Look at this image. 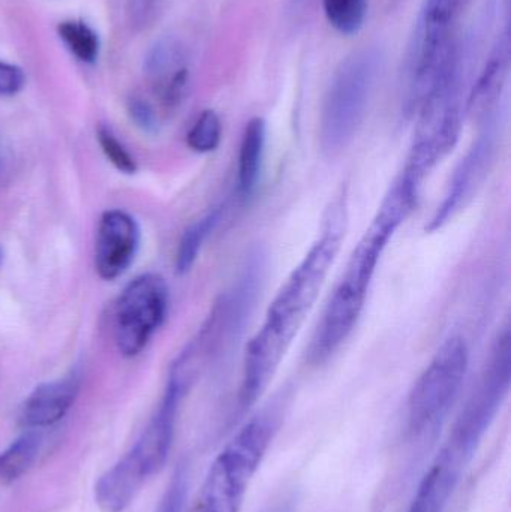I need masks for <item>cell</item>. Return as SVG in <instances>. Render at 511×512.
Wrapping results in <instances>:
<instances>
[{
	"label": "cell",
	"mask_w": 511,
	"mask_h": 512,
	"mask_svg": "<svg viewBox=\"0 0 511 512\" xmlns=\"http://www.w3.org/2000/svg\"><path fill=\"white\" fill-rule=\"evenodd\" d=\"M188 391V388L183 387L179 382L168 378L164 399L158 411L147 424L137 444L128 453L147 478L158 474L167 463L171 445H173L180 403Z\"/></svg>",
	"instance_id": "obj_9"
},
{
	"label": "cell",
	"mask_w": 511,
	"mask_h": 512,
	"mask_svg": "<svg viewBox=\"0 0 511 512\" xmlns=\"http://www.w3.org/2000/svg\"><path fill=\"white\" fill-rule=\"evenodd\" d=\"M222 140V123L216 111L204 110L186 135L188 147L197 153H212Z\"/></svg>",
	"instance_id": "obj_22"
},
{
	"label": "cell",
	"mask_w": 511,
	"mask_h": 512,
	"mask_svg": "<svg viewBox=\"0 0 511 512\" xmlns=\"http://www.w3.org/2000/svg\"><path fill=\"white\" fill-rule=\"evenodd\" d=\"M495 158V137L491 131L480 135L462 158L447 185L443 201L438 204L426 231L435 233L446 227L468 206L491 171Z\"/></svg>",
	"instance_id": "obj_8"
},
{
	"label": "cell",
	"mask_w": 511,
	"mask_h": 512,
	"mask_svg": "<svg viewBox=\"0 0 511 512\" xmlns=\"http://www.w3.org/2000/svg\"><path fill=\"white\" fill-rule=\"evenodd\" d=\"M186 492H188V475H186L185 469L179 468L156 512H182Z\"/></svg>",
	"instance_id": "obj_24"
},
{
	"label": "cell",
	"mask_w": 511,
	"mask_h": 512,
	"mask_svg": "<svg viewBox=\"0 0 511 512\" xmlns=\"http://www.w3.org/2000/svg\"><path fill=\"white\" fill-rule=\"evenodd\" d=\"M0 259H2V251H0Z\"/></svg>",
	"instance_id": "obj_28"
},
{
	"label": "cell",
	"mask_w": 511,
	"mask_h": 512,
	"mask_svg": "<svg viewBox=\"0 0 511 512\" xmlns=\"http://www.w3.org/2000/svg\"><path fill=\"white\" fill-rule=\"evenodd\" d=\"M60 39L69 51L83 63H95L99 56V36L84 21H63L57 27Z\"/></svg>",
	"instance_id": "obj_20"
},
{
	"label": "cell",
	"mask_w": 511,
	"mask_h": 512,
	"mask_svg": "<svg viewBox=\"0 0 511 512\" xmlns=\"http://www.w3.org/2000/svg\"><path fill=\"white\" fill-rule=\"evenodd\" d=\"M323 8L330 26L342 35L351 36L365 23L368 0H323Z\"/></svg>",
	"instance_id": "obj_21"
},
{
	"label": "cell",
	"mask_w": 511,
	"mask_h": 512,
	"mask_svg": "<svg viewBox=\"0 0 511 512\" xmlns=\"http://www.w3.org/2000/svg\"><path fill=\"white\" fill-rule=\"evenodd\" d=\"M80 385L77 370H72L65 378L39 385L21 408V424L27 430H36L59 423L74 405Z\"/></svg>",
	"instance_id": "obj_12"
},
{
	"label": "cell",
	"mask_w": 511,
	"mask_h": 512,
	"mask_svg": "<svg viewBox=\"0 0 511 512\" xmlns=\"http://www.w3.org/2000/svg\"><path fill=\"white\" fill-rule=\"evenodd\" d=\"M41 436L35 430L23 433L0 453V484L9 486L20 480L38 459Z\"/></svg>",
	"instance_id": "obj_17"
},
{
	"label": "cell",
	"mask_w": 511,
	"mask_h": 512,
	"mask_svg": "<svg viewBox=\"0 0 511 512\" xmlns=\"http://www.w3.org/2000/svg\"><path fill=\"white\" fill-rule=\"evenodd\" d=\"M267 126L264 119L254 117L246 123L240 141L237 183L243 197L254 194L263 173L264 153H266Z\"/></svg>",
	"instance_id": "obj_16"
},
{
	"label": "cell",
	"mask_w": 511,
	"mask_h": 512,
	"mask_svg": "<svg viewBox=\"0 0 511 512\" xmlns=\"http://www.w3.org/2000/svg\"><path fill=\"white\" fill-rule=\"evenodd\" d=\"M380 62L377 50L363 48L348 56L333 75L320 120L321 147L327 155L341 153L359 131Z\"/></svg>",
	"instance_id": "obj_4"
},
{
	"label": "cell",
	"mask_w": 511,
	"mask_h": 512,
	"mask_svg": "<svg viewBox=\"0 0 511 512\" xmlns=\"http://www.w3.org/2000/svg\"><path fill=\"white\" fill-rule=\"evenodd\" d=\"M128 113L137 128L147 134H155L159 128L158 116L149 102L140 96H132L128 101Z\"/></svg>",
	"instance_id": "obj_25"
},
{
	"label": "cell",
	"mask_w": 511,
	"mask_h": 512,
	"mask_svg": "<svg viewBox=\"0 0 511 512\" xmlns=\"http://www.w3.org/2000/svg\"><path fill=\"white\" fill-rule=\"evenodd\" d=\"M146 481L140 468L125 454L96 481V505L102 512H123L132 504Z\"/></svg>",
	"instance_id": "obj_14"
},
{
	"label": "cell",
	"mask_w": 511,
	"mask_h": 512,
	"mask_svg": "<svg viewBox=\"0 0 511 512\" xmlns=\"http://www.w3.org/2000/svg\"><path fill=\"white\" fill-rule=\"evenodd\" d=\"M335 207L321 236L291 271L270 303L263 324L246 346L239 390V408L242 412L249 411L263 396L294 337L320 297L345 234L342 198Z\"/></svg>",
	"instance_id": "obj_1"
},
{
	"label": "cell",
	"mask_w": 511,
	"mask_h": 512,
	"mask_svg": "<svg viewBox=\"0 0 511 512\" xmlns=\"http://www.w3.org/2000/svg\"><path fill=\"white\" fill-rule=\"evenodd\" d=\"M170 291L158 274H141L126 285L114 310V337L125 357H135L146 348L167 318Z\"/></svg>",
	"instance_id": "obj_7"
},
{
	"label": "cell",
	"mask_w": 511,
	"mask_h": 512,
	"mask_svg": "<svg viewBox=\"0 0 511 512\" xmlns=\"http://www.w3.org/2000/svg\"><path fill=\"white\" fill-rule=\"evenodd\" d=\"M509 59V36L506 33L495 45L468 99V113L471 116L483 119L494 110L506 86Z\"/></svg>",
	"instance_id": "obj_15"
},
{
	"label": "cell",
	"mask_w": 511,
	"mask_h": 512,
	"mask_svg": "<svg viewBox=\"0 0 511 512\" xmlns=\"http://www.w3.org/2000/svg\"><path fill=\"white\" fill-rule=\"evenodd\" d=\"M279 424L276 409H266L249 420L210 466L189 512H240Z\"/></svg>",
	"instance_id": "obj_3"
},
{
	"label": "cell",
	"mask_w": 511,
	"mask_h": 512,
	"mask_svg": "<svg viewBox=\"0 0 511 512\" xmlns=\"http://www.w3.org/2000/svg\"><path fill=\"white\" fill-rule=\"evenodd\" d=\"M510 385L511 336L506 325L494 340L485 369L453 426L447 447L470 462L506 402Z\"/></svg>",
	"instance_id": "obj_6"
},
{
	"label": "cell",
	"mask_w": 511,
	"mask_h": 512,
	"mask_svg": "<svg viewBox=\"0 0 511 512\" xmlns=\"http://www.w3.org/2000/svg\"><path fill=\"white\" fill-rule=\"evenodd\" d=\"M26 83L23 69L11 63L0 62V96L17 95Z\"/></svg>",
	"instance_id": "obj_26"
},
{
	"label": "cell",
	"mask_w": 511,
	"mask_h": 512,
	"mask_svg": "<svg viewBox=\"0 0 511 512\" xmlns=\"http://www.w3.org/2000/svg\"><path fill=\"white\" fill-rule=\"evenodd\" d=\"M465 465L461 456L444 445L423 477L408 512H446Z\"/></svg>",
	"instance_id": "obj_13"
},
{
	"label": "cell",
	"mask_w": 511,
	"mask_h": 512,
	"mask_svg": "<svg viewBox=\"0 0 511 512\" xmlns=\"http://www.w3.org/2000/svg\"><path fill=\"white\" fill-rule=\"evenodd\" d=\"M98 141L101 144L102 152L107 156L108 161L125 174L137 173L138 167L131 153L117 140L116 135L107 126H99Z\"/></svg>",
	"instance_id": "obj_23"
},
{
	"label": "cell",
	"mask_w": 511,
	"mask_h": 512,
	"mask_svg": "<svg viewBox=\"0 0 511 512\" xmlns=\"http://www.w3.org/2000/svg\"><path fill=\"white\" fill-rule=\"evenodd\" d=\"M468 366L470 349L464 337H449L435 352L408 396L407 423L411 435H426L443 424L461 393Z\"/></svg>",
	"instance_id": "obj_5"
},
{
	"label": "cell",
	"mask_w": 511,
	"mask_h": 512,
	"mask_svg": "<svg viewBox=\"0 0 511 512\" xmlns=\"http://www.w3.org/2000/svg\"><path fill=\"white\" fill-rule=\"evenodd\" d=\"M419 200L420 192L396 177L374 219L351 252L324 307L306 351L309 363L315 366L326 363L347 342L365 309L369 288L390 240L416 210Z\"/></svg>",
	"instance_id": "obj_2"
},
{
	"label": "cell",
	"mask_w": 511,
	"mask_h": 512,
	"mask_svg": "<svg viewBox=\"0 0 511 512\" xmlns=\"http://www.w3.org/2000/svg\"><path fill=\"white\" fill-rule=\"evenodd\" d=\"M473 0H426L420 17V29L428 32L455 33L456 26Z\"/></svg>",
	"instance_id": "obj_19"
},
{
	"label": "cell",
	"mask_w": 511,
	"mask_h": 512,
	"mask_svg": "<svg viewBox=\"0 0 511 512\" xmlns=\"http://www.w3.org/2000/svg\"><path fill=\"white\" fill-rule=\"evenodd\" d=\"M164 0H132L131 14L135 26L144 27L155 20Z\"/></svg>",
	"instance_id": "obj_27"
},
{
	"label": "cell",
	"mask_w": 511,
	"mask_h": 512,
	"mask_svg": "<svg viewBox=\"0 0 511 512\" xmlns=\"http://www.w3.org/2000/svg\"><path fill=\"white\" fill-rule=\"evenodd\" d=\"M219 221H221V210H213V212L207 213L206 216L186 228L182 239H180L179 249H177V273L186 274L191 271V268L197 262L204 243L209 239L210 234L215 231Z\"/></svg>",
	"instance_id": "obj_18"
},
{
	"label": "cell",
	"mask_w": 511,
	"mask_h": 512,
	"mask_svg": "<svg viewBox=\"0 0 511 512\" xmlns=\"http://www.w3.org/2000/svg\"><path fill=\"white\" fill-rule=\"evenodd\" d=\"M141 231L137 221L122 210L101 216L96 237L95 265L104 280L122 276L138 254Z\"/></svg>",
	"instance_id": "obj_10"
},
{
	"label": "cell",
	"mask_w": 511,
	"mask_h": 512,
	"mask_svg": "<svg viewBox=\"0 0 511 512\" xmlns=\"http://www.w3.org/2000/svg\"><path fill=\"white\" fill-rule=\"evenodd\" d=\"M144 72L165 107H177L189 86L188 56L176 39L156 42L144 60Z\"/></svg>",
	"instance_id": "obj_11"
}]
</instances>
